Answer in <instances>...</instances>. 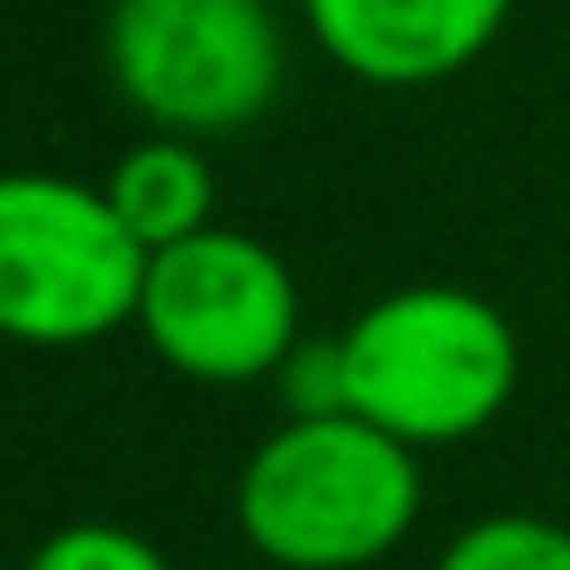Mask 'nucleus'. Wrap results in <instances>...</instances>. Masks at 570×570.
<instances>
[{"label": "nucleus", "mask_w": 570, "mask_h": 570, "mask_svg": "<svg viewBox=\"0 0 570 570\" xmlns=\"http://www.w3.org/2000/svg\"><path fill=\"white\" fill-rule=\"evenodd\" d=\"M28 570H168V557L128 523H68L28 557Z\"/></svg>", "instance_id": "nucleus-9"}, {"label": "nucleus", "mask_w": 570, "mask_h": 570, "mask_svg": "<svg viewBox=\"0 0 570 570\" xmlns=\"http://www.w3.org/2000/svg\"><path fill=\"white\" fill-rule=\"evenodd\" d=\"M423 450L370 416H282L235 483V523L282 570H370L423 517Z\"/></svg>", "instance_id": "nucleus-1"}, {"label": "nucleus", "mask_w": 570, "mask_h": 570, "mask_svg": "<svg viewBox=\"0 0 570 570\" xmlns=\"http://www.w3.org/2000/svg\"><path fill=\"white\" fill-rule=\"evenodd\" d=\"M343 370L356 416L410 450H450L510 410L523 350L490 296L456 282H410L343 330Z\"/></svg>", "instance_id": "nucleus-2"}, {"label": "nucleus", "mask_w": 570, "mask_h": 570, "mask_svg": "<svg viewBox=\"0 0 570 570\" xmlns=\"http://www.w3.org/2000/svg\"><path fill=\"white\" fill-rule=\"evenodd\" d=\"M148 248L108 188L48 168H0V336L81 350L135 323Z\"/></svg>", "instance_id": "nucleus-3"}, {"label": "nucleus", "mask_w": 570, "mask_h": 570, "mask_svg": "<svg viewBox=\"0 0 570 570\" xmlns=\"http://www.w3.org/2000/svg\"><path fill=\"white\" fill-rule=\"evenodd\" d=\"M517 0H303L316 48L370 88H436L476 68Z\"/></svg>", "instance_id": "nucleus-6"}, {"label": "nucleus", "mask_w": 570, "mask_h": 570, "mask_svg": "<svg viewBox=\"0 0 570 570\" xmlns=\"http://www.w3.org/2000/svg\"><path fill=\"white\" fill-rule=\"evenodd\" d=\"M436 570H570V530L530 510H497L463 523L443 543Z\"/></svg>", "instance_id": "nucleus-8"}, {"label": "nucleus", "mask_w": 570, "mask_h": 570, "mask_svg": "<svg viewBox=\"0 0 570 570\" xmlns=\"http://www.w3.org/2000/svg\"><path fill=\"white\" fill-rule=\"evenodd\" d=\"M135 323L188 383H262L303 336V296L268 242L208 222L148 255Z\"/></svg>", "instance_id": "nucleus-5"}, {"label": "nucleus", "mask_w": 570, "mask_h": 570, "mask_svg": "<svg viewBox=\"0 0 570 570\" xmlns=\"http://www.w3.org/2000/svg\"><path fill=\"white\" fill-rule=\"evenodd\" d=\"M108 202H115V215L128 222V235L148 255L168 248V242H181V235H195V228H208L215 222V175L202 161V141L155 128L148 141H135L115 161Z\"/></svg>", "instance_id": "nucleus-7"}, {"label": "nucleus", "mask_w": 570, "mask_h": 570, "mask_svg": "<svg viewBox=\"0 0 570 570\" xmlns=\"http://www.w3.org/2000/svg\"><path fill=\"white\" fill-rule=\"evenodd\" d=\"M108 68L161 135H235L268 115L289 48L268 0H115Z\"/></svg>", "instance_id": "nucleus-4"}, {"label": "nucleus", "mask_w": 570, "mask_h": 570, "mask_svg": "<svg viewBox=\"0 0 570 570\" xmlns=\"http://www.w3.org/2000/svg\"><path fill=\"white\" fill-rule=\"evenodd\" d=\"M275 390L289 416H343L350 410L343 336H296V350L275 363Z\"/></svg>", "instance_id": "nucleus-10"}]
</instances>
